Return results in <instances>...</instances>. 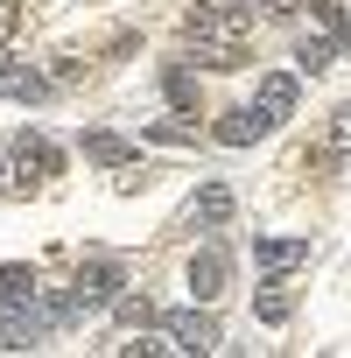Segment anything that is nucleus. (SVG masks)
<instances>
[{
    "mask_svg": "<svg viewBox=\"0 0 351 358\" xmlns=\"http://www.w3.org/2000/svg\"><path fill=\"white\" fill-rule=\"evenodd\" d=\"M162 92H169L176 113H197V78H190L183 64H169V71H162Z\"/></svg>",
    "mask_w": 351,
    "mask_h": 358,
    "instance_id": "obj_13",
    "label": "nucleus"
},
{
    "mask_svg": "<svg viewBox=\"0 0 351 358\" xmlns=\"http://www.w3.org/2000/svg\"><path fill=\"white\" fill-rule=\"evenodd\" d=\"M253 316H260V323H288V316H295V295H288V288H281V281L267 274V288H260V302H253Z\"/></svg>",
    "mask_w": 351,
    "mask_h": 358,
    "instance_id": "obj_12",
    "label": "nucleus"
},
{
    "mask_svg": "<svg viewBox=\"0 0 351 358\" xmlns=\"http://www.w3.org/2000/svg\"><path fill=\"white\" fill-rule=\"evenodd\" d=\"M330 155H351V106H337L330 120Z\"/></svg>",
    "mask_w": 351,
    "mask_h": 358,
    "instance_id": "obj_17",
    "label": "nucleus"
},
{
    "mask_svg": "<svg viewBox=\"0 0 351 358\" xmlns=\"http://www.w3.org/2000/svg\"><path fill=\"white\" fill-rule=\"evenodd\" d=\"M260 134H274V120H267L260 106H232V113H218V127H211L218 148H253Z\"/></svg>",
    "mask_w": 351,
    "mask_h": 358,
    "instance_id": "obj_7",
    "label": "nucleus"
},
{
    "mask_svg": "<svg viewBox=\"0 0 351 358\" xmlns=\"http://www.w3.org/2000/svg\"><path fill=\"white\" fill-rule=\"evenodd\" d=\"M162 337H169L176 351H218V316H211V302H197V309H176V316H162Z\"/></svg>",
    "mask_w": 351,
    "mask_h": 358,
    "instance_id": "obj_3",
    "label": "nucleus"
},
{
    "mask_svg": "<svg viewBox=\"0 0 351 358\" xmlns=\"http://www.w3.org/2000/svg\"><path fill=\"white\" fill-rule=\"evenodd\" d=\"M295 99H302V78H295V71H260V85H253V106H260L274 127L295 113Z\"/></svg>",
    "mask_w": 351,
    "mask_h": 358,
    "instance_id": "obj_6",
    "label": "nucleus"
},
{
    "mask_svg": "<svg viewBox=\"0 0 351 358\" xmlns=\"http://www.w3.org/2000/svg\"><path fill=\"white\" fill-rule=\"evenodd\" d=\"M15 29H22V0H0V50L15 43Z\"/></svg>",
    "mask_w": 351,
    "mask_h": 358,
    "instance_id": "obj_18",
    "label": "nucleus"
},
{
    "mask_svg": "<svg viewBox=\"0 0 351 358\" xmlns=\"http://www.w3.org/2000/svg\"><path fill=\"white\" fill-rule=\"evenodd\" d=\"M148 176H155V169H148V162H134V155H127V162H120V169H113V190H120V197H134V190H148Z\"/></svg>",
    "mask_w": 351,
    "mask_h": 358,
    "instance_id": "obj_15",
    "label": "nucleus"
},
{
    "mask_svg": "<svg viewBox=\"0 0 351 358\" xmlns=\"http://www.w3.org/2000/svg\"><path fill=\"white\" fill-rule=\"evenodd\" d=\"M71 288H78V302H85V309H99V302H113L127 281H120V260H92V267H78V281H71Z\"/></svg>",
    "mask_w": 351,
    "mask_h": 358,
    "instance_id": "obj_9",
    "label": "nucleus"
},
{
    "mask_svg": "<svg viewBox=\"0 0 351 358\" xmlns=\"http://www.w3.org/2000/svg\"><path fill=\"white\" fill-rule=\"evenodd\" d=\"M85 155L106 162V169H120V162H127V141H120V134H85Z\"/></svg>",
    "mask_w": 351,
    "mask_h": 358,
    "instance_id": "obj_14",
    "label": "nucleus"
},
{
    "mask_svg": "<svg viewBox=\"0 0 351 358\" xmlns=\"http://www.w3.org/2000/svg\"><path fill=\"white\" fill-rule=\"evenodd\" d=\"M120 323H127V330H148V323H162V316H155L148 295H120Z\"/></svg>",
    "mask_w": 351,
    "mask_h": 358,
    "instance_id": "obj_16",
    "label": "nucleus"
},
{
    "mask_svg": "<svg viewBox=\"0 0 351 358\" xmlns=\"http://www.w3.org/2000/svg\"><path fill=\"white\" fill-rule=\"evenodd\" d=\"M309 253H316L309 239H274V232H260V239H253V260H260L267 274H288V267H309Z\"/></svg>",
    "mask_w": 351,
    "mask_h": 358,
    "instance_id": "obj_8",
    "label": "nucleus"
},
{
    "mask_svg": "<svg viewBox=\"0 0 351 358\" xmlns=\"http://www.w3.org/2000/svg\"><path fill=\"white\" fill-rule=\"evenodd\" d=\"M344 8L337 0H309V22H302V50H295V64L302 71H330L337 57H344Z\"/></svg>",
    "mask_w": 351,
    "mask_h": 358,
    "instance_id": "obj_1",
    "label": "nucleus"
},
{
    "mask_svg": "<svg viewBox=\"0 0 351 358\" xmlns=\"http://www.w3.org/2000/svg\"><path fill=\"white\" fill-rule=\"evenodd\" d=\"M148 134H155V141H169V148H183V141H197V127H169V120H162V127H148Z\"/></svg>",
    "mask_w": 351,
    "mask_h": 358,
    "instance_id": "obj_19",
    "label": "nucleus"
},
{
    "mask_svg": "<svg viewBox=\"0 0 351 358\" xmlns=\"http://www.w3.org/2000/svg\"><path fill=\"white\" fill-rule=\"evenodd\" d=\"M8 190H22V176H15V162H0V197Z\"/></svg>",
    "mask_w": 351,
    "mask_h": 358,
    "instance_id": "obj_20",
    "label": "nucleus"
},
{
    "mask_svg": "<svg viewBox=\"0 0 351 358\" xmlns=\"http://www.w3.org/2000/svg\"><path fill=\"white\" fill-rule=\"evenodd\" d=\"M225 281H232V253H225L218 239H204V246L190 253V295H197V302H218Z\"/></svg>",
    "mask_w": 351,
    "mask_h": 358,
    "instance_id": "obj_4",
    "label": "nucleus"
},
{
    "mask_svg": "<svg viewBox=\"0 0 351 358\" xmlns=\"http://www.w3.org/2000/svg\"><path fill=\"white\" fill-rule=\"evenodd\" d=\"M57 169H64V148H57L43 127H22V134H15V176H22V190L50 183Z\"/></svg>",
    "mask_w": 351,
    "mask_h": 358,
    "instance_id": "obj_2",
    "label": "nucleus"
},
{
    "mask_svg": "<svg viewBox=\"0 0 351 358\" xmlns=\"http://www.w3.org/2000/svg\"><path fill=\"white\" fill-rule=\"evenodd\" d=\"M36 288H43V281H36V267H29V260H8V267H0V302H8V309H29V302H36Z\"/></svg>",
    "mask_w": 351,
    "mask_h": 358,
    "instance_id": "obj_11",
    "label": "nucleus"
},
{
    "mask_svg": "<svg viewBox=\"0 0 351 358\" xmlns=\"http://www.w3.org/2000/svg\"><path fill=\"white\" fill-rule=\"evenodd\" d=\"M0 92H8L15 106H43V99L57 92V78H43V71H15V64H0Z\"/></svg>",
    "mask_w": 351,
    "mask_h": 358,
    "instance_id": "obj_10",
    "label": "nucleus"
},
{
    "mask_svg": "<svg viewBox=\"0 0 351 358\" xmlns=\"http://www.w3.org/2000/svg\"><path fill=\"white\" fill-rule=\"evenodd\" d=\"M232 211H239V190H232V183H204V190L190 197V232H225Z\"/></svg>",
    "mask_w": 351,
    "mask_h": 358,
    "instance_id": "obj_5",
    "label": "nucleus"
}]
</instances>
